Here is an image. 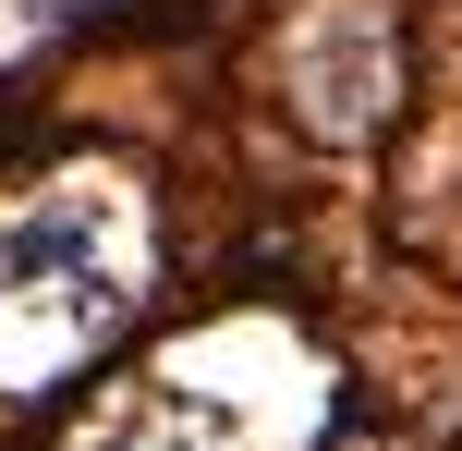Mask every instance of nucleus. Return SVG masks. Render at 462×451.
Segmentation results:
<instances>
[{"label":"nucleus","mask_w":462,"mask_h":451,"mask_svg":"<svg viewBox=\"0 0 462 451\" xmlns=\"http://www.w3.org/2000/svg\"><path fill=\"white\" fill-rule=\"evenodd\" d=\"M134 281L146 208H122V183H61L0 208V403H37L61 366H86L134 317Z\"/></svg>","instance_id":"nucleus-1"},{"label":"nucleus","mask_w":462,"mask_h":451,"mask_svg":"<svg viewBox=\"0 0 462 451\" xmlns=\"http://www.w3.org/2000/svg\"><path fill=\"white\" fill-rule=\"evenodd\" d=\"M390 24L377 13H328L317 37H304V61H292V98H304V122H317L328 146H353V135H377L390 122Z\"/></svg>","instance_id":"nucleus-2"},{"label":"nucleus","mask_w":462,"mask_h":451,"mask_svg":"<svg viewBox=\"0 0 462 451\" xmlns=\"http://www.w3.org/2000/svg\"><path fill=\"white\" fill-rule=\"evenodd\" d=\"M24 13H37V24H49V13H86V0H24Z\"/></svg>","instance_id":"nucleus-3"}]
</instances>
